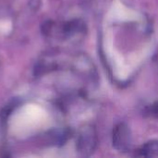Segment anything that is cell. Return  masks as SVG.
Returning <instances> with one entry per match:
<instances>
[{
    "mask_svg": "<svg viewBox=\"0 0 158 158\" xmlns=\"http://www.w3.org/2000/svg\"><path fill=\"white\" fill-rule=\"evenodd\" d=\"M113 146L119 152H126L131 146V133L128 125L124 122L117 124L113 130Z\"/></svg>",
    "mask_w": 158,
    "mask_h": 158,
    "instance_id": "obj_2",
    "label": "cell"
},
{
    "mask_svg": "<svg viewBox=\"0 0 158 158\" xmlns=\"http://www.w3.org/2000/svg\"><path fill=\"white\" fill-rule=\"evenodd\" d=\"M143 156H158V141H150L146 143L140 150Z\"/></svg>",
    "mask_w": 158,
    "mask_h": 158,
    "instance_id": "obj_3",
    "label": "cell"
},
{
    "mask_svg": "<svg viewBox=\"0 0 158 158\" xmlns=\"http://www.w3.org/2000/svg\"><path fill=\"white\" fill-rule=\"evenodd\" d=\"M97 145V134L93 126H87L81 131L78 142L77 149L84 156H89L94 153Z\"/></svg>",
    "mask_w": 158,
    "mask_h": 158,
    "instance_id": "obj_1",
    "label": "cell"
}]
</instances>
